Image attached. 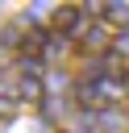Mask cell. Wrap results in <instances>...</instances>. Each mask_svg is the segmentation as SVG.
<instances>
[{"instance_id":"obj_1","label":"cell","mask_w":129,"mask_h":133,"mask_svg":"<svg viewBox=\"0 0 129 133\" xmlns=\"http://www.w3.org/2000/svg\"><path fill=\"white\" fill-rule=\"evenodd\" d=\"M50 29H54V33H75V37H79V29H83V8L58 4V8L50 12Z\"/></svg>"},{"instance_id":"obj_2","label":"cell","mask_w":129,"mask_h":133,"mask_svg":"<svg viewBox=\"0 0 129 133\" xmlns=\"http://www.w3.org/2000/svg\"><path fill=\"white\" fill-rule=\"evenodd\" d=\"M79 42H83L87 50H104L112 37H108V29H104V25H87V29H79Z\"/></svg>"},{"instance_id":"obj_3","label":"cell","mask_w":129,"mask_h":133,"mask_svg":"<svg viewBox=\"0 0 129 133\" xmlns=\"http://www.w3.org/2000/svg\"><path fill=\"white\" fill-rule=\"evenodd\" d=\"M21 46H25V50H29V58H33V50H42V46H46V33H42V29H25Z\"/></svg>"},{"instance_id":"obj_4","label":"cell","mask_w":129,"mask_h":133,"mask_svg":"<svg viewBox=\"0 0 129 133\" xmlns=\"http://www.w3.org/2000/svg\"><path fill=\"white\" fill-rule=\"evenodd\" d=\"M104 17H108L112 25H129V4H108Z\"/></svg>"},{"instance_id":"obj_5","label":"cell","mask_w":129,"mask_h":133,"mask_svg":"<svg viewBox=\"0 0 129 133\" xmlns=\"http://www.w3.org/2000/svg\"><path fill=\"white\" fill-rule=\"evenodd\" d=\"M21 96H25V100H42V83H37V79H25V75H21Z\"/></svg>"},{"instance_id":"obj_6","label":"cell","mask_w":129,"mask_h":133,"mask_svg":"<svg viewBox=\"0 0 129 133\" xmlns=\"http://www.w3.org/2000/svg\"><path fill=\"white\" fill-rule=\"evenodd\" d=\"M12 116H17V100L0 91V121H12Z\"/></svg>"},{"instance_id":"obj_7","label":"cell","mask_w":129,"mask_h":133,"mask_svg":"<svg viewBox=\"0 0 129 133\" xmlns=\"http://www.w3.org/2000/svg\"><path fill=\"white\" fill-rule=\"evenodd\" d=\"M117 50H129V33H125V37H117Z\"/></svg>"}]
</instances>
